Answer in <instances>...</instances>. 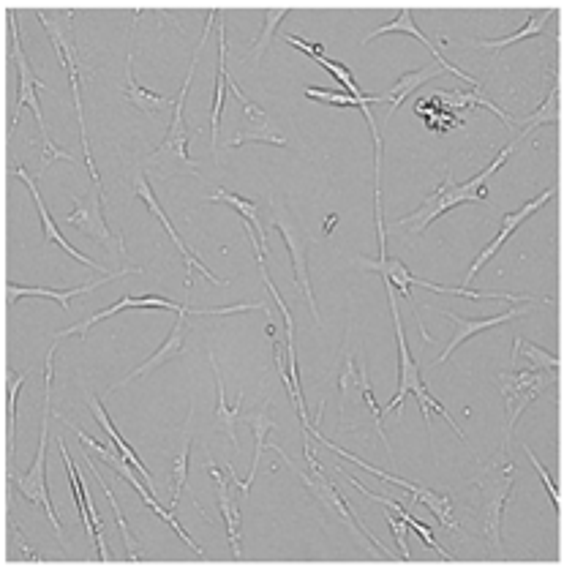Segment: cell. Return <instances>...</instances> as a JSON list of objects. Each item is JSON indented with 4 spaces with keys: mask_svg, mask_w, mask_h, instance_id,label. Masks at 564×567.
<instances>
[{
    "mask_svg": "<svg viewBox=\"0 0 564 567\" xmlns=\"http://www.w3.org/2000/svg\"><path fill=\"white\" fill-rule=\"evenodd\" d=\"M439 74H447L445 69H439V66H423V69H415V71H406V74H401L396 82H393V88L385 90V93H379V99H382V104H387V118L385 123H390L393 120V115H396V110L404 104L412 93H415L417 88H423L428 80H434V77H439Z\"/></svg>",
    "mask_w": 564,
    "mask_h": 567,
    "instance_id": "23",
    "label": "cell"
},
{
    "mask_svg": "<svg viewBox=\"0 0 564 567\" xmlns=\"http://www.w3.org/2000/svg\"><path fill=\"white\" fill-rule=\"evenodd\" d=\"M227 85H229V90L235 93V99H238L240 104H243V112H246V118L251 120V123H259V126H268V123H270L268 112L262 110L259 104H254V101L248 99L246 93L240 90V85H238V82H235V77H232V74H229V77H227Z\"/></svg>",
    "mask_w": 564,
    "mask_h": 567,
    "instance_id": "44",
    "label": "cell"
},
{
    "mask_svg": "<svg viewBox=\"0 0 564 567\" xmlns=\"http://www.w3.org/2000/svg\"><path fill=\"white\" fill-rule=\"evenodd\" d=\"M47 442H50V390H44V420H41V439H39V450H36V456H33V464H30L28 472H22L17 475L14 467L9 469V480L11 486L20 491L22 497L30 499L33 505H39L47 518H50L52 529H55V535H60V521H58V513L52 508V499H50V488H47Z\"/></svg>",
    "mask_w": 564,
    "mask_h": 567,
    "instance_id": "10",
    "label": "cell"
},
{
    "mask_svg": "<svg viewBox=\"0 0 564 567\" xmlns=\"http://www.w3.org/2000/svg\"><path fill=\"white\" fill-rule=\"evenodd\" d=\"M14 535H17V538H20V543H22V559H28V562H39L41 559V554H36V551H30V546L28 543H25V535H20V527H17V524H14Z\"/></svg>",
    "mask_w": 564,
    "mask_h": 567,
    "instance_id": "47",
    "label": "cell"
},
{
    "mask_svg": "<svg viewBox=\"0 0 564 567\" xmlns=\"http://www.w3.org/2000/svg\"><path fill=\"white\" fill-rule=\"evenodd\" d=\"M469 486L477 497L466 505L469 518L477 524L480 538L485 540L488 551L499 557L502 554V524H505V505L515 486V461L510 445H502L488 464L480 467Z\"/></svg>",
    "mask_w": 564,
    "mask_h": 567,
    "instance_id": "1",
    "label": "cell"
},
{
    "mask_svg": "<svg viewBox=\"0 0 564 567\" xmlns=\"http://www.w3.org/2000/svg\"><path fill=\"white\" fill-rule=\"evenodd\" d=\"M352 262H355V265H360V268L374 270V273H379L385 284H393V287H396L398 292H401V295H404V298L409 300V303H412V292H409V287L415 284V273H409L401 259L355 257V259H352Z\"/></svg>",
    "mask_w": 564,
    "mask_h": 567,
    "instance_id": "28",
    "label": "cell"
},
{
    "mask_svg": "<svg viewBox=\"0 0 564 567\" xmlns=\"http://www.w3.org/2000/svg\"><path fill=\"white\" fill-rule=\"evenodd\" d=\"M210 366H213V377H216V426L224 431L232 442V448L240 450V442H238V420H240V409H243V390H240V396L235 404H229L227 396H224V379L218 374V363L216 358L210 355Z\"/></svg>",
    "mask_w": 564,
    "mask_h": 567,
    "instance_id": "26",
    "label": "cell"
},
{
    "mask_svg": "<svg viewBox=\"0 0 564 567\" xmlns=\"http://www.w3.org/2000/svg\"><path fill=\"white\" fill-rule=\"evenodd\" d=\"M306 96L314 101H325V104H333V107H366V104H382L379 96H363V99H355V96H349V93H333V90H322L317 85H311L306 88Z\"/></svg>",
    "mask_w": 564,
    "mask_h": 567,
    "instance_id": "40",
    "label": "cell"
},
{
    "mask_svg": "<svg viewBox=\"0 0 564 567\" xmlns=\"http://www.w3.org/2000/svg\"><path fill=\"white\" fill-rule=\"evenodd\" d=\"M85 467H88V472L93 475V478L99 480L101 491H104V497L109 499V505H112V510H115V521H118V532L120 538H123V543H126V559L129 562H137V559H142V551H139V540L134 538V532H131L129 521H126V516H123V510H120L118 499H115V494H112V488H109V483L99 475V469H96V461H93V456H88L85 453Z\"/></svg>",
    "mask_w": 564,
    "mask_h": 567,
    "instance_id": "33",
    "label": "cell"
},
{
    "mask_svg": "<svg viewBox=\"0 0 564 567\" xmlns=\"http://www.w3.org/2000/svg\"><path fill=\"white\" fill-rule=\"evenodd\" d=\"M246 142H270V145H278V148H284L287 145V137L276 129V126H259L254 131H240L235 140L227 142V148H238V145H246Z\"/></svg>",
    "mask_w": 564,
    "mask_h": 567,
    "instance_id": "43",
    "label": "cell"
},
{
    "mask_svg": "<svg viewBox=\"0 0 564 567\" xmlns=\"http://www.w3.org/2000/svg\"><path fill=\"white\" fill-rule=\"evenodd\" d=\"M513 347V360L518 358V355H524V358L529 360V369L532 371H559V366H562V360L551 355L548 349L532 344V341L515 339Z\"/></svg>",
    "mask_w": 564,
    "mask_h": 567,
    "instance_id": "38",
    "label": "cell"
},
{
    "mask_svg": "<svg viewBox=\"0 0 564 567\" xmlns=\"http://www.w3.org/2000/svg\"><path fill=\"white\" fill-rule=\"evenodd\" d=\"M134 194H137V199H142L145 205H148V210L156 216V219L161 221V227L167 229V235H169V240L175 243V249H178V254L183 257V262H186V287H191V270L197 268L205 279L213 284V287H227V281L224 279H218V276H213L208 268H205V262H199V257H194L191 254V249L186 246V240L180 238L178 235V229L172 227V221L167 219V213L161 210V205H159V199H156V194H153V186L148 183V178L142 175V172H137L134 175Z\"/></svg>",
    "mask_w": 564,
    "mask_h": 567,
    "instance_id": "14",
    "label": "cell"
},
{
    "mask_svg": "<svg viewBox=\"0 0 564 567\" xmlns=\"http://www.w3.org/2000/svg\"><path fill=\"white\" fill-rule=\"evenodd\" d=\"M289 11L292 9H270V11H265V22H262V33H259V39L251 44V50L240 58V63H246V60H251V58H262L265 52H268V47H270V41H273V36H276V30H278V25H281V20L287 17Z\"/></svg>",
    "mask_w": 564,
    "mask_h": 567,
    "instance_id": "39",
    "label": "cell"
},
{
    "mask_svg": "<svg viewBox=\"0 0 564 567\" xmlns=\"http://www.w3.org/2000/svg\"><path fill=\"white\" fill-rule=\"evenodd\" d=\"M273 450H276L278 456H281V461H284V467H287L289 472H292V475H295V478L300 480V483H303V486H306L308 494L317 499L319 505H322V508H325L327 513H330V516H336V518H341V521H347L349 527L355 529L357 535H363V538H366L368 543H371V546H374L376 551H379V554H382V557H385V559L396 557L393 551H387V548L382 546V540L376 538L374 532H368V529L363 527V524H360V518H357L355 513H352V508H349L347 499L341 497V494H338V488L333 486L330 480H327L325 469H322V472H314V469H311V472H306V469L297 467L295 461H292V458H289L287 453H284V450L278 448V445H273Z\"/></svg>",
    "mask_w": 564,
    "mask_h": 567,
    "instance_id": "8",
    "label": "cell"
},
{
    "mask_svg": "<svg viewBox=\"0 0 564 567\" xmlns=\"http://www.w3.org/2000/svg\"><path fill=\"white\" fill-rule=\"evenodd\" d=\"M382 33H406V36H415L420 44H426L428 50H431V55L436 58V66L439 69H445L447 74H456L458 80H464V82H469L472 88H483L480 82L475 80V77H469V74H464V71L458 69V66H453L450 60L442 55V50H439V44H431V39H428L426 33L423 30L417 28V22H415V14H412V9H401L398 11V17H393L390 22H385V25H379L376 30H371L368 33L366 39H363V44H371V39H376V36H382Z\"/></svg>",
    "mask_w": 564,
    "mask_h": 567,
    "instance_id": "17",
    "label": "cell"
},
{
    "mask_svg": "<svg viewBox=\"0 0 564 567\" xmlns=\"http://www.w3.org/2000/svg\"><path fill=\"white\" fill-rule=\"evenodd\" d=\"M126 309H164V311H180L178 303H172L167 298H159V295H145V298H131V295H123V298L115 303V306H109L104 311H96V314H90V317L80 319L77 325H71V328L60 330L55 333V341L66 339V336H88V330L96 325V322H104V319L115 317L120 311Z\"/></svg>",
    "mask_w": 564,
    "mask_h": 567,
    "instance_id": "19",
    "label": "cell"
},
{
    "mask_svg": "<svg viewBox=\"0 0 564 567\" xmlns=\"http://www.w3.org/2000/svg\"><path fill=\"white\" fill-rule=\"evenodd\" d=\"M104 191H96V194H88V197H80L74 194V210H69L63 216V224H71L77 227L82 235H88L90 240H96L101 246H118L120 251H126V243H123V235L112 232L104 219V199H101Z\"/></svg>",
    "mask_w": 564,
    "mask_h": 567,
    "instance_id": "11",
    "label": "cell"
},
{
    "mask_svg": "<svg viewBox=\"0 0 564 567\" xmlns=\"http://www.w3.org/2000/svg\"><path fill=\"white\" fill-rule=\"evenodd\" d=\"M30 377V369L20 371L17 377L11 379L9 385V456L11 467H14V458H17V396H20L22 382Z\"/></svg>",
    "mask_w": 564,
    "mask_h": 567,
    "instance_id": "42",
    "label": "cell"
},
{
    "mask_svg": "<svg viewBox=\"0 0 564 567\" xmlns=\"http://www.w3.org/2000/svg\"><path fill=\"white\" fill-rule=\"evenodd\" d=\"M518 137L510 140L505 148L499 150L494 156V161L485 167L480 175H475L472 180H466V183H456L453 175H450V167H445V180H442V186L434 189L423 199V205L415 210V213H409V216H401V219L393 224L396 229H409L412 235H423L436 219H442L447 210L458 208V205H466V202H488L491 205V199H488V189H485V183L494 178L496 172L502 170L510 159V153L518 148Z\"/></svg>",
    "mask_w": 564,
    "mask_h": 567,
    "instance_id": "2",
    "label": "cell"
},
{
    "mask_svg": "<svg viewBox=\"0 0 564 567\" xmlns=\"http://www.w3.org/2000/svg\"><path fill=\"white\" fill-rule=\"evenodd\" d=\"M14 172H17V178H20L22 183L28 186L30 197H33V202H36V210H39V219H41V229H44V240H47L50 246H58L60 251H66L69 257L77 259V262H80V265H85V268L101 273V276H107V273H112V270L101 268L99 262H93V259H90L88 254H82V251L74 249L69 240H66V235H60L58 224H55V219H52L50 208L44 205V197H41L39 189H36V183H33V178H30V175H28V170H25L22 164H17V167H14Z\"/></svg>",
    "mask_w": 564,
    "mask_h": 567,
    "instance_id": "16",
    "label": "cell"
},
{
    "mask_svg": "<svg viewBox=\"0 0 564 567\" xmlns=\"http://www.w3.org/2000/svg\"><path fill=\"white\" fill-rule=\"evenodd\" d=\"M191 423H194V409H188L186 423H183V437H180L178 456L172 467V483H169V510L178 508V499L188 483V456H191Z\"/></svg>",
    "mask_w": 564,
    "mask_h": 567,
    "instance_id": "32",
    "label": "cell"
},
{
    "mask_svg": "<svg viewBox=\"0 0 564 567\" xmlns=\"http://www.w3.org/2000/svg\"><path fill=\"white\" fill-rule=\"evenodd\" d=\"M524 453H526V458L532 461V467L537 469V475H540V480H543V486L548 488V497H551V502H554V510L559 513V502H562V497H559V488H556V483L551 480V475H548V469L540 464V458L532 453V448H529V445H524Z\"/></svg>",
    "mask_w": 564,
    "mask_h": 567,
    "instance_id": "45",
    "label": "cell"
},
{
    "mask_svg": "<svg viewBox=\"0 0 564 567\" xmlns=\"http://www.w3.org/2000/svg\"><path fill=\"white\" fill-rule=\"evenodd\" d=\"M224 14H218V71H216V96H213V110H210V134H213V148L218 150V134H221V112H224V93H227V30L221 22Z\"/></svg>",
    "mask_w": 564,
    "mask_h": 567,
    "instance_id": "29",
    "label": "cell"
},
{
    "mask_svg": "<svg viewBox=\"0 0 564 567\" xmlns=\"http://www.w3.org/2000/svg\"><path fill=\"white\" fill-rule=\"evenodd\" d=\"M434 101H442L445 107L442 110H475V107H485V110H491L496 118H502L505 126H513V118L507 115L505 110H499L494 101L488 99L483 93V88H472V90H442V93H436Z\"/></svg>",
    "mask_w": 564,
    "mask_h": 567,
    "instance_id": "30",
    "label": "cell"
},
{
    "mask_svg": "<svg viewBox=\"0 0 564 567\" xmlns=\"http://www.w3.org/2000/svg\"><path fill=\"white\" fill-rule=\"evenodd\" d=\"M311 437H317L325 448H330L336 456H341V458H349L352 464H357V467H363L366 472H371V475H376L379 480H385V483H393V486H401V488H406L412 497L420 502V505H426L428 510H431V516L442 524L445 529H450L453 535H461V538H469L466 535V529H464V524L458 521L456 518V502H453V497L450 494H442V491H434V488H426V486H417V483H412V480H406V478H398V475H390V472H385V469H379V467H371L368 461H363V458H357V456H352L349 450H344V448H338L336 442H327V437H322L319 434L317 428L311 426V431H308Z\"/></svg>",
    "mask_w": 564,
    "mask_h": 567,
    "instance_id": "6",
    "label": "cell"
},
{
    "mask_svg": "<svg viewBox=\"0 0 564 567\" xmlns=\"http://www.w3.org/2000/svg\"><path fill=\"white\" fill-rule=\"evenodd\" d=\"M387 527H390V532L396 535V543H398V554H401V559H406L409 562V548H406V521L404 518H396L393 513H387Z\"/></svg>",
    "mask_w": 564,
    "mask_h": 567,
    "instance_id": "46",
    "label": "cell"
},
{
    "mask_svg": "<svg viewBox=\"0 0 564 567\" xmlns=\"http://www.w3.org/2000/svg\"><path fill=\"white\" fill-rule=\"evenodd\" d=\"M338 472H341V475L347 478L349 486H355L357 491H363V494H366V497L371 499V502H379V505H385L387 510H393V513H396L398 518H404L406 527L415 529L417 535H420V540H423V543H426V546L431 548V551H436L439 557L447 559V562H450V559H456V557H453V554H450V551H445V548H442V546H439V543H436V538H434V535H431V529H428V524H423V521H417V518L412 516V513H409V510L404 508V502H401V499H390V497H379V494H371V488L363 486V483H360V480H357L355 475H349L347 469L338 467Z\"/></svg>",
    "mask_w": 564,
    "mask_h": 567,
    "instance_id": "22",
    "label": "cell"
},
{
    "mask_svg": "<svg viewBox=\"0 0 564 567\" xmlns=\"http://www.w3.org/2000/svg\"><path fill=\"white\" fill-rule=\"evenodd\" d=\"M385 287H387V303H390V314H393V325H396V339H398V390H396V396L390 398L385 407H382V415L398 409L401 404H404V398L409 396V393H415L417 404H420V415H423L428 428H431V412H439V415H442V418L453 426L458 439L466 442L464 431H461V426H458L456 420H453V415H450V412H447V409L442 407V404H439L431 393H428L426 382H423V377H420V366H417V360L412 358V349H409V341H406L404 322H401V311H398L396 287H393V284H385Z\"/></svg>",
    "mask_w": 564,
    "mask_h": 567,
    "instance_id": "4",
    "label": "cell"
},
{
    "mask_svg": "<svg viewBox=\"0 0 564 567\" xmlns=\"http://www.w3.org/2000/svg\"><path fill=\"white\" fill-rule=\"evenodd\" d=\"M36 17H39L41 25H44V28H47V33H50V41H52V47H55V52H58L60 66L69 71L71 90H82L80 55H77V50H74V44L66 39V30L60 28L58 22H52L50 17L44 14V11H36Z\"/></svg>",
    "mask_w": 564,
    "mask_h": 567,
    "instance_id": "25",
    "label": "cell"
},
{
    "mask_svg": "<svg viewBox=\"0 0 564 567\" xmlns=\"http://www.w3.org/2000/svg\"><path fill=\"white\" fill-rule=\"evenodd\" d=\"M240 420L243 423H248L251 426V431H254V442H257V448H254V458H251V469H248V478L240 483L238 472H235V467L229 464L227 472L229 478L235 480V486H238L240 497H248V491H251V486H254V480H257V469H259V458H262V450L268 448V434L276 428V420L270 418V398L265 401V407L257 409V412H251V415H240Z\"/></svg>",
    "mask_w": 564,
    "mask_h": 567,
    "instance_id": "20",
    "label": "cell"
},
{
    "mask_svg": "<svg viewBox=\"0 0 564 567\" xmlns=\"http://www.w3.org/2000/svg\"><path fill=\"white\" fill-rule=\"evenodd\" d=\"M205 199H208V202H227L229 208L238 210L240 219L248 221V224L254 227V232H257L259 246H262V257H268L270 246H268V240H265V227H262V219H259V202H257V199L238 197V194H232V191L224 189V186H218V189L213 191V197H205Z\"/></svg>",
    "mask_w": 564,
    "mask_h": 567,
    "instance_id": "31",
    "label": "cell"
},
{
    "mask_svg": "<svg viewBox=\"0 0 564 567\" xmlns=\"http://www.w3.org/2000/svg\"><path fill=\"white\" fill-rule=\"evenodd\" d=\"M314 63H319L322 69L325 71H330L333 77H336V82L341 85V90L344 93H349V96H355V99H363L366 93H363V88L357 85L355 82V77H352V71H349V66H344V63H338V60H330V58H325V55H314Z\"/></svg>",
    "mask_w": 564,
    "mask_h": 567,
    "instance_id": "41",
    "label": "cell"
},
{
    "mask_svg": "<svg viewBox=\"0 0 564 567\" xmlns=\"http://www.w3.org/2000/svg\"><path fill=\"white\" fill-rule=\"evenodd\" d=\"M210 472H213V480H216V494H218V508H221V518L227 524V540H229V554L232 559H243V518H240V508L235 497L229 494L227 478L218 472V467L213 461H208Z\"/></svg>",
    "mask_w": 564,
    "mask_h": 567,
    "instance_id": "21",
    "label": "cell"
},
{
    "mask_svg": "<svg viewBox=\"0 0 564 567\" xmlns=\"http://www.w3.org/2000/svg\"><path fill=\"white\" fill-rule=\"evenodd\" d=\"M543 123H562V74L556 71V85L551 88L548 93V99L537 107L532 115L526 120H521V129H518V140H524L526 134H532L537 126H543Z\"/></svg>",
    "mask_w": 564,
    "mask_h": 567,
    "instance_id": "34",
    "label": "cell"
},
{
    "mask_svg": "<svg viewBox=\"0 0 564 567\" xmlns=\"http://www.w3.org/2000/svg\"><path fill=\"white\" fill-rule=\"evenodd\" d=\"M129 273H142V268H120V270H112L109 276H101L96 281H88V284H82V287H71V289H52V287H20V284H9L6 292H9V300H17V298H50L58 303L60 309L66 311L71 309V300L74 298H82V295H88L93 289H99L101 284H109V281L115 279H123V276H129Z\"/></svg>",
    "mask_w": 564,
    "mask_h": 567,
    "instance_id": "18",
    "label": "cell"
},
{
    "mask_svg": "<svg viewBox=\"0 0 564 567\" xmlns=\"http://www.w3.org/2000/svg\"><path fill=\"white\" fill-rule=\"evenodd\" d=\"M270 208H273L270 210V227H276L281 232V238H284V246H287L289 259H292L297 292L306 298L308 309H311V314L317 319V325H322L317 298H314V289H311V276H308V243H311V238H308L303 221L297 219L287 205H281L278 199H270Z\"/></svg>",
    "mask_w": 564,
    "mask_h": 567,
    "instance_id": "7",
    "label": "cell"
},
{
    "mask_svg": "<svg viewBox=\"0 0 564 567\" xmlns=\"http://www.w3.org/2000/svg\"><path fill=\"white\" fill-rule=\"evenodd\" d=\"M85 398H88L90 412H93V418H96V423H99V426H101V431H104V434H107V437H109V442H112V445H115V448H118L120 453H123V456L129 458L131 467L137 469L139 475H142V480H145V483H148V486L153 488V475H150L148 467L142 464V458H139L137 453L131 450V445H126V439L120 437L118 428L112 426V420H109L107 409L101 407V401H99V398H96V393H90V390H88V393H85Z\"/></svg>",
    "mask_w": 564,
    "mask_h": 567,
    "instance_id": "27",
    "label": "cell"
},
{
    "mask_svg": "<svg viewBox=\"0 0 564 567\" xmlns=\"http://www.w3.org/2000/svg\"><path fill=\"white\" fill-rule=\"evenodd\" d=\"M123 96L137 107V110L148 112V115H159L161 110L167 107H175V99L172 96H164V93H153V90L142 88L134 77V52H129L126 58V82H123Z\"/></svg>",
    "mask_w": 564,
    "mask_h": 567,
    "instance_id": "24",
    "label": "cell"
},
{
    "mask_svg": "<svg viewBox=\"0 0 564 567\" xmlns=\"http://www.w3.org/2000/svg\"><path fill=\"white\" fill-rule=\"evenodd\" d=\"M371 382L366 377V366L363 360L355 363V352L349 349L347 358H344V366L338 371V390H341V412L347 407V398L355 396V393H363Z\"/></svg>",
    "mask_w": 564,
    "mask_h": 567,
    "instance_id": "36",
    "label": "cell"
},
{
    "mask_svg": "<svg viewBox=\"0 0 564 567\" xmlns=\"http://www.w3.org/2000/svg\"><path fill=\"white\" fill-rule=\"evenodd\" d=\"M9 20L11 60H14V66H17V99H14V110H11V129H14L17 120H20L22 107H28L41 131V178H44V172L50 170L52 161H69V164H74V156H71L69 150L58 148V145L50 140V134H47V123H44V112H41L39 104V90H47V85L36 77V71L30 69L28 55L22 50L20 25H17V14H14V11H9Z\"/></svg>",
    "mask_w": 564,
    "mask_h": 567,
    "instance_id": "3",
    "label": "cell"
},
{
    "mask_svg": "<svg viewBox=\"0 0 564 567\" xmlns=\"http://www.w3.org/2000/svg\"><path fill=\"white\" fill-rule=\"evenodd\" d=\"M556 191H559V186H551V189H545L543 194H537L535 199H529V202H524V205H521V208H518V210H513V213H505V216H502V227H499V232H496V238L491 240V243H488V246H485V249L480 251V254H477L475 262H472V268L466 270L464 287H472V281H475L477 273H480V270H483L485 265H488V262H491V259L496 257V254H499V249L505 246L507 240L513 238L515 229L521 227V224H524L526 219H532L537 210L545 208V205H548V202H551V199L556 197Z\"/></svg>",
    "mask_w": 564,
    "mask_h": 567,
    "instance_id": "12",
    "label": "cell"
},
{
    "mask_svg": "<svg viewBox=\"0 0 564 567\" xmlns=\"http://www.w3.org/2000/svg\"><path fill=\"white\" fill-rule=\"evenodd\" d=\"M186 317H208V311H202V309H188V306H180V311H178V319L172 322V328H169V336H167V341L161 344L153 355H150L142 366H137L134 371H129L126 377L120 379V382H115V385H109V393L112 390H118V388H123V385H129L131 379H139V377H148L150 371H156V369H161L164 363H169L172 358H178V355H183L186 352V336H188V322H186Z\"/></svg>",
    "mask_w": 564,
    "mask_h": 567,
    "instance_id": "13",
    "label": "cell"
},
{
    "mask_svg": "<svg viewBox=\"0 0 564 567\" xmlns=\"http://www.w3.org/2000/svg\"><path fill=\"white\" fill-rule=\"evenodd\" d=\"M496 385H499V393H502V401H505V442L502 445H510L513 439L515 423L524 415V409L535 401L537 396H543L545 390L556 385V374L554 371H499L496 374Z\"/></svg>",
    "mask_w": 564,
    "mask_h": 567,
    "instance_id": "9",
    "label": "cell"
},
{
    "mask_svg": "<svg viewBox=\"0 0 564 567\" xmlns=\"http://www.w3.org/2000/svg\"><path fill=\"white\" fill-rule=\"evenodd\" d=\"M532 311V306H513V309L502 311V314H494V317H458V314H453V311H442V317H447L450 322H453V339H450V344L445 347V352L439 355V358L434 360L436 363H445L453 352H456L461 344H464L466 339H472V336H477V333H483V330H491V328H499V325H507V322H513V319H521L524 314H529Z\"/></svg>",
    "mask_w": 564,
    "mask_h": 567,
    "instance_id": "15",
    "label": "cell"
},
{
    "mask_svg": "<svg viewBox=\"0 0 564 567\" xmlns=\"http://www.w3.org/2000/svg\"><path fill=\"white\" fill-rule=\"evenodd\" d=\"M415 287H423L428 292H439V295H458V298H469V300H507V303H529L532 298H524V295H510V292H488V289H472V287H442V284H434V281H426L415 276Z\"/></svg>",
    "mask_w": 564,
    "mask_h": 567,
    "instance_id": "37",
    "label": "cell"
},
{
    "mask_svg": "<svg viewBox=\"0 0 564 567\" xmlns=\"http://www.w3.org/2000/svg\"><path fill=\"white\" fill-rule=\"evenodd\" d=\"M551 14H554V11H537V14H532V17L524 22V28L515 30L513 36H505V39H480V41H475L472 47H480V50H494V52L507 50V47H513V44H518V41L540 36V33L545 30V22L551 20Z\"/></svg>",
    "mask_w": 564,
    "mask_h": 567,
    "instance_id": "35",
    "label": "cell"
},
{
    "mask_svg": "<svg viewBox=\"0 0 564 567\" xmlns=\"http://www.w3.org/2000/svg\"><path fill=\"white\" fill-rule=\"evenodd\" d=\"M221 11H210L208 14V22H205V30H202V36H199V44L197 50H194V58H191V66H188V74H186V82H183V88H180V96L175 101V110H172V123H169V131L167 137L153 148V153L148 156V164L150 167H156L161 170V175H178L180 170L191 172V175H199V167L197 161L188 156V140H191V131L186 126V118H183V107H186V99H188V88H191V77H194V71L199 66V52L205 47V41H208V33L213 28V22Z\"/></svg>",
    "mask_w": 564,
    "mask_h": 567,
    "instance_id": "5",
    "label": "cell"
}]
</instances>
